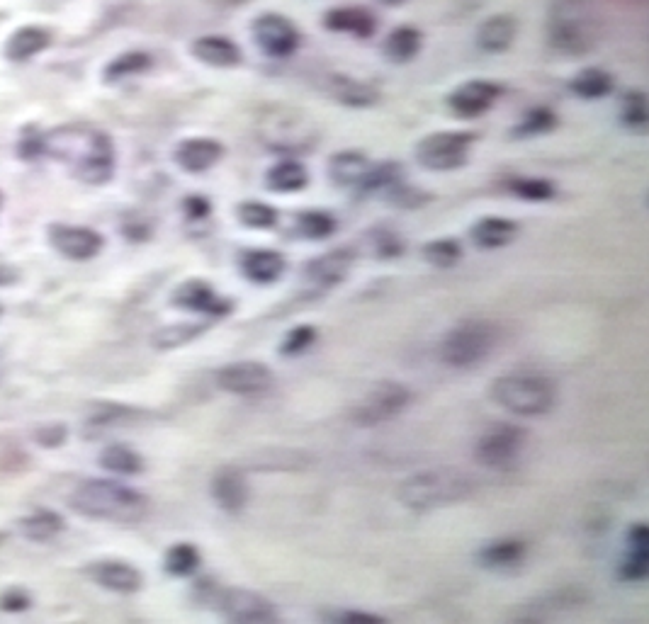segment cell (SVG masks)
Listing matches in <instances>:
<instances>
[{
	"instance_id": "obj_46",
	"label": "cell",
	"mask_w": 649,
	"mask_h": 624,
	"mask_svg": "<svg viewBox=\"0 0 649 624\" xmlns=\"http://www.w3.org/2000/svg\"><path fill=\"white\" fill-rule=\"evenodd\" d=\"M647 98L645 93L635 90V93H628L623 98V122L632 129H640L647 124Z\"/></svg>"
},
{
	"instance_id": "obj_52",
	"label": "cell",
	"mask_w": 649,
	"mask_h": 624,
	"mask_svg": "<svg viewBox=\"0 0 649 624\" xmlns=\"http://www.w3.org/2000/svg\"><path fill=\"white\" fill-rule=\"evenodd\" d=\"M185 209L193 219H202L210 214V202L202 200V197H190V200H185Z\"/></svg>"
},
{
	"instance_id": "obj_24",
	"label": "cell",
	"mask_w": 649,
	"mask_h": 624,
	"mask_svg": "<svg viewBox=\"0 0 649 624\" xmlns=\"http://www.w3.org/2000/svg\"><path fill=\"white\" fill-rule=\"evenodd\" d=\"M470 236L474 246L484 248V251H494V248L509 246L513 238L518 236V224L501 217H487L472 226Z\"/></svg>"
},
{
	"instance_id": "obj_20",
	"label": "cell",
	"mask_w": 649,
	"mask_h": 624,
	"mask_svg": "<svg viewBox=\"0 0 649 624\" xmlns=\"http://www.w3.org/2000/svg\"><path fill=\"white\" fill-rule=\"evenodd\" d=\"M239 268L244 272L246 280L256 282V285H270V282L280 280L282 272L287 268V263L278 251H270V248H253V251H246L241 255Z\"/></svg>"
},
{
	"instance_id": "obj_12",
	"label": "cell",
	"mask_w": 649,
	"mask_h": 624,
	"mask_svg": "<svg viewBox=\"0 0 649 624\" xmlns=\"http://www.w3.org/2000/svg\"><path fill=\"white\" fill-rule=\"evenodd\" d=\"M217 387L227 394L236 396H256L268 391L275 384L273 370L263 362H231V365H224L222 370L217 372Z\"/></svg>"
},
{
	"instance_id": "obj_53",
	"label": "cell",
	"mask_w": 649,
	"mask_h": 624,
	"mask_svg": "<svg viewBox=\"0 0 649 624\" xmlns=\"http://www.w3.org/2000/svg\"><path fill=\"white\" fill-rule=\"evenodd\" d=\"M18 280V275H15L13 270H5V268H0V287H5V285H13V282Z\"/></svg>"
},
{
	"instance_id": "obj_27",
	"label": "cell",
	"mask_w": 649,
	"mask_h": 624,
	"mask_svg": "<svg viewBox=\"0 0 649 624\" xmlns=\"http://www.w3.org/2000/svg\"><path fill=\"white\" fill-rule=\"evenodd\" d=\"M195 59H200L202 64L217 66V68H231L241 64V49L227 37H200L193 44Z\"/></svg>"
},
{
	"instance_id": "obj_6",
	"label": "cell",
	"mask_w": 649,
	"mask_h": 624,
	"mask_svg": "<svg viewBox=\"0 0 649 624\" xmlns=\"http://www.w3.org/2000/svg\"><path fill=\"white\" fill-rule=\"evenodd\" d=\"M489 389H492L489 394H492L496 404L511 411L513 416H545L557 404L555 384L547 377H540V374H504V377L494 379Z\"/></svg>"
},
{
	"instance_id": "obj_41",
	"label": "cell",
	"mask_w": 649,
	"mask_h": 624,
	"mask_svg": "<svg viewBox=\"0 0 649 624\" xmlns=\"http://www.w3.org/2000/svg\"><path fill=\"white\" fill-rule=\"evenodd\" d=\"M149 66H151L149 54H144V51H129V54L117 56V59L105 68V81L115 83V81H122V78L137 76V73L146 71Z\"/></svg>"
},
{
	"instance_id": "obj_50",
	"label": "cell",
	"mask_w": 649,
	"mask_h": 624,
	"mask_svg": "<svg viewBox=\"0 0 649 624\" xmlns=\"http://www.w3.org/2000/svg\"><path fill=\"white\" fill-rule=\"evenodd\" d=\"M0 608L5 612H22L30 608V595L25 591H20V588H10V591H5L0 595Z\"/></svg>"
},
{
	"instance_id": "obj_19",
	"label": "cell",
	"mask_w": 649,
	"mask_h": 624,
	"mask_svg": "<svg viewBox=\"0 0 649 624\" xmlns=\"http://www.w3.org/2000/svg\"><path fill=\"white\" fill-rule=\"evenodd\" d=\"M499 95H501V85L489 81H470L450 93L448 105L455 115H460L462 119H470V117L484 115V112L499 100Z\"/></svg>"
},
{
	"instance_id": "obj_15",
	"label": "cell",
	"mask_w": 649,
	"mask_h": 624,
	"mask_svg": "<svg viewBox=\"0 0 649 624\" xmlns=\"http://www.w3.org/2000/svg\"><path fill=\"white\" fill-rule=\"evenodd\" d=\"M171 304L178 306V309L207 316H227L231 311V302L219 297L210 282L205 280L183 282V285L176 287V292L171 294Z\"/></svg>"
},
{
	"instance_id": "obj_31",
	"label": "cell",
	"mask_w": 649,
	"mask_h": 624,
	"mask_svg": "<svg viewBox=\"0 0 649 624\" xmlns=\"http://www.w3.org/2000/svg\"><path fill=\"white\" fill-rule=\"evenodd\" d=\"M523 559H526V542L521 540H496L479 552V561L487 569H511Z\"/></svg>"
},
{
	"instance_id": "obj_35",
	"label": "cell",
	"mask_w": 649,
	"mask_h": 624,
	"mask_svg": "<svg viewBox=\"0 0 649 624\" xmlns=\"http://www.w3.org/2000/svg\"><path fill=\"white\" fill-rule=\"evenodd\" d=\"M336 231V219L329 212H319V209H307L295 217V234L307 241H324Z\"/></svg>"
},
{
	"instance_id": "obj_54",
	"label": "cell",
	"mask_w": 649,
	"mask_h": 624,
	"mask_svg": "<svg viewBox=\"0 0 649 624\" xmlns=\"http://www.w3.org/2000/svg\"><path fill=\"white\" fill-rule=\"evenodd\" d=\"M382 3H385V5H399V3H404V0H382Z\"/></svg>"
},
{
	"instance_id": "obj_32",
	"label": "cell",
	"mask_w": 649,
	"mask_h": 624,
	"mask_svg": "<svg viewBox=\"0 0 649 624\" xmlns=\"http://www.w3.org/2000/svg\"><path fill=\"white\" fill-rule=\"evenodd\" d=\"M49 47V34L39 27H22L8 39L5 44V56L10 61H27L32 56H37L39 51Z\"/></svg>"
},
{
	"instance_id": "obj_56",
	"label": "cell",
	"mask_w": 649,
	"mask_h": 624,
	"mask_svg": "<svg viewBox=\"0 0 649 624\" xmlns=\"http://www.w3.org/2000/svg\"><path fill=\"white\" fill-rule=\"evenodd\" d=\"M0 377H3V355H0Z\"/></svg>"
},
{
	"instance_id": "obj_8",
	"label": "cell",
	"mask_w": 649,
	"mask_h": 624,
	"mask_svg": "<svg viewBox=\"0 0 649 624\" xmlns=\"http://www.w3.org/2000/svg\"><path fill=\"white\" fill-rule=\"evenodd\" d=\"M414 394L402 382H380L375 384L363 399L351 408V421L363 425V428H372L397 418L399 413L406 411V406L411 404Z\"/></svg>"
},
{
	"instance_id": "obj_10",
	"label": "cell",
	"mask_w": 649,
	"mask_h": 624,
	"mask_svg": "<svg viewBox=\"0 0 649 624\" xmlns=\"http://www.w3.org/2000/svg\"><path fill=\"white\" fill-rule=\"evenodd\" d=\"M212 603L222 617L231 622L246 624H268L278 620V610L261 593L246 591V588H214Z\"/></svg>"
},
{
	"instance_id": "obj_22",
	"label": "cell",
	"mask_w": 649,
	"mask_h": 624,
	"mask_svg": "<svg viewBox=\"0 0 649 624\" xmlns=\"http://www.w3.org/2000/svg\"><path fill=\"white\" fill-rule=\"evenodd\" d=\"M649 574V535L647 525L637 523L628 532V554L620 564V576L625 581H642Z\"/></svg>"
},
{
	"instance_id": "obj_34",
	"label": "cell",
	"mask_w": 649,
	"mask_h": 624,
	"mask_svg": "<svg viewBox=\"0 0 649 624\" xmlns=\"http://www.w3.org/2000/svg\"><path fill=\"white\" fill-rule=\"evenodd\" d=\"M100 464L107 472H115L122 476H134L144 472V457L134 452L127 445H110L100 452Z\"/></svg>"
},
{
	"instance_id": "obj_14",
	"label": "cell",
	"mask_w": 649,
	"mask_h": 624,
	"mask_svg": "<svg viewBox=\"0 0 649 624\" xmlns=\"http://www.w3.org/2000/svg\"><path fill=\"white\" fill-rule=\"evenodd\" d=\"M49 243L59 255L69 260H90L105 246V238L86 226L52 224L49 226Z\"/></svg>"
},
{
	"instance_id": "obj_11",
	"label": "cell",
	"mask_w": 649,
	"mask_h": 624,
	"mask_svg": "<svg viewBox=\"0 0 649 624\" xmlns=\"http://www.w3.org/2000/svg\"><path fill=\"white\" fill-rule=\"evenodd\" d=\"M526 445V430L518 425L501 423L489 428L477 442V459L484 467L492 469H509L516 464L518 455Z\"/></svg>"
},
{
	"instance_id": "obj_5",
	"label": "cell",
	"mask_w": 649,
	"mask_h": 624,
	"mask_svg": "<svg viewBox=\"0 0 649 624\" xmlns=\"http://www.w3.org/2000/svg\"><path fill=\"white\" fill-rule=\"evenodd\" d=\"M258 141L280 156H302L316 146L319 129L307 112L275 105L258 117Z\"/></svg>"
},
{
	"instance_id": "obj_1",
	"label": "cell",
	"mask_w": 649,
	"mask_h": 624,
	"mask_svg": "<svg viewBox=\"0 0 649 624\" xmlns=\"http://www.w3.org/2000/svg\"><path fill=\"white\" fill-rule=\"evenodd\" d=\"M44 153L64 163L73 178L88 185L110 183L115 173V146L100 129L88 124H66L42 136Z\"/></svg>"
},
{
	"instance_id": "obj_55",
	"label": "cell",
	"mask_w": 649,
	"mask_h": 624,
	"mask_svg": "<svg viewBox=\"0 0 649 624\" xmlns=\"http://www.w3.org/2000/svg\"><path fill=\"white\" fill-rule=\"evenodd\" d=\"M5 540H8V535H5V532H0V544H3Z\"/></svg>"
},
{
	"instance_id": "obj_23",
	"label": "cell",
	"mask_w": 649,
	"mask_h": 624,
	"mask_svg": "<svg viewBox=\"0 0 649 624\" xmlns=\"http://www.w3.org/2000/svg\"><path fill=\"white\" fill-rule=\"evenodd\" d=\"M324 88L331 98L343 102V105H348V107H370L380 100V93H377L372 85L358 81V78L343 76V73L331 76L329 81H326Z\"/></svg>"
},
{
	"instance_id": "obj_33",
	"label": "cell",
	"mask_w": 649,
	"mask_h": 624,
	"mask_svg": "<svg viewBox=\"0 0 649 624\" xmlns=\"http://www.w3.org/2000/svg\"><path fill=\"white\" fill-rule=\"evenodd\" d=\"M207 331L205 323H173V326H163L151 336V345L156 350H176L183 345L193 343Z\"/></svg>"
},
{
	"instance_id": "obj_47",
	"label": "cell",
	"mask_w": 649,
	"mask_h": 624,
	"mask_svg": "<svg viewBox=\"0 0 649 624\" xmlns=\"http://www.w3.org/2000/svg\"><path fill=\"white\" fill-rule=\"evenodd\" d=\"M370 241V253L377 255V258H394L404 251V243L394 231H372L368 236Z\"/></svg>"
},
{
	"instance_id": "obj_4",
	"label": "cell",
	"mask_w": 649,
	"mask_h": 624,
	"mask_svg": "<svg viewBox=\"0 0 649 624\" xmlns=\"http://www.w3.org/2000/svg\"><path fill=\"white\" fill-rule=\"evenodd\" d=\"M474 491H477V481L470 474L453 467H440L404 479L397 486V501L409 510H431L465 501Z\"/></svg>"
},
{
	"instance_id": "obj_49",
	"label": "cell",
	"mask_w": 649,
	"mask_h": 624,
	"mask_svg": "<svg viewBox=\"0 0 649 624\" xmlns=\"http://www.w3.org/2000/svg\"><path fill=\"white\" fill-rule=\"evenodd\" d=\"M35 440L39 442L42 447H49V450H54V447H59L61 442L66 440V425H44V428H39L35 433Z\"/></svg>"
},
{
	"instance_id": "obj_44",
	"label": "cell",
	"mask_w": 649,
	"mask_h": 624,
	"mask_svg": "<svg viewBox=\"0 0 649 624\" xmlns=\"http://www.w3.org/2000/svg\"><path fill=\"white\" fill-rule=\"evenodd\" d=\"M555 124H557L555 112L545 110V107H538V110L528 112V115L523 117V122L516 127V134L518 136H538V134L550 132V129H555Z\"/></svg>"
},
{
	"instance_id": "obj_42",
	"label": "cell",
	"mask_w": 649,
	"mask_h": 624,
	"mask_svg": "<svg viewBox=\"0 0 649 624\" xmlns=\"http://www.w3.org/2000/svg\"><path fill=\"white\" fill-rule=\"evenodd\" d=\"M239 221L251 229H270L278 224V212L265 202H244L239 204Z\"/></svg>"
},
{
	"instance_id": "obj_48",
	"label": "cell",
	"mask_w": 649,
	"mask_h": 624,
	"mask_svg": "<svg viewBox=\"0 0 649 624\" xmlns=\"http://www.w3.org/2000/svg\"><path fill=\"white\" fill-rule=\"evenodd\" d=\"M392 187V197H389V202L397 204V207H406V209H414V207H421V204H426L431 197L426 195V192L421 190H414V187H406V185H399V180Z\"/></svg>"
},
{
	"instance_id": "obj_37",
	"label": "cell",
	"mask_w": 649,
	"mask_h": 624,
	"mask_svg": "<svg viewBox=\"0 0 649 624\" xmlns=\"http://www.w3.org/2000/svg\"><path fill=\"white\" fill-rule=\"evenodd\" d=\"M200 561H202V557H200V552H197L195 544L180 542V544H173V547L166 552L163 569H166L171 576L185 578L200 569Z\"/></svg>"
},
{
	"instance_id": "obj_40",
	"label": "cell",
	"mask_w": 649,
	"mask_h": 624,
	"mask_svg": "<svg viewBox=\"0 0 649 624\" xmlns=\"http://www.w3.org/2000/svg\"><path fill=\"white\" fill-rule=\"evenodd\" d=\"M506 190H509L511 195L521 197V200H528V202L552 200L557 192L555 185L543 178H511L509 183H506Z\"/></svg>"
},
{
	"instance_id": "obj_18",
	"label": "cell",
	"mask_w": 649,
	"mask_h": 624,
	"mask_svg": "<svg viewBox=\"0 0 649 624\" xmlns=\"http://www.w3.org/2000/svg\"><path fill=\"white\" fill-rule=\"evenodd\" d=\"M210 491L214 503L227 513H241L246 508L248 496H251L244 469L239 467H219L212 476Z\"/></svg>"
},
{
	"instance_id": "obj_58",
	"label": "cell",
	"mask_w": 649,
	"mask_h": 624,
	"mask_svg": "<svg viewBox=\"0 0 649 624\" xmlns=\"http://www.w3.org/2000/svg\"><path fill=\"white\" fill-rule=\"evenodd\" d=\"M640 3H642V0H640Z\"/></svg>"
},
{
	"instance_id": "obj_39",
	"label": "cell",
	"mask_w": 649,
	"mask_h": 624,
	"mask_svg": "<svg viewBox=\"0 0 649 624\" xmlns=\"http://www.w3.org/2000/svg\"><path fill=\"white\" fill-rule=\"evenodd\" d=\"M423 258H426V263H431L433 268L448 270L453 268L455 263H460L462 246L455 238H440V241H431L423 246Z\"/></svg>"
},
{
	"instance_id": "obj_2",
	"label": "cell",
	"mask_w": 649,
	"mask_h": 624,
	"mask_svg": "<svg viewBox=\"0 0 649 624\" xmlns=\"http://www.w3.org/2000/svg\"><path fill=\"white\" fill-rule=\"evenodd\" d=\"M69 506L93 520L117 525L141 523L149 513V498L112 479H86L73 489Z\"/></svg>"
},
{
	"instance_id": "obj_57",
	"label": "cell",
	"mask_w": 649,
	"mask_h": 624,
	"mask_svg": "<svg viewBox=\"0 0 649 624\" xmlns=\"http://www.w3.org/2000/svg\"><path fill=\"white\" fill-rule=\"evenodd\" d=\"M0 204H3V197H0Z\"/></svg>"
},
{
	"instance_id": "obj_38",
	"label": "cell",
	"mask_w": 649,
	"mask_h": 624,
	"mask_svg": "<svg viewBox=\"0 0 649 624\" xmlns=\"http://www.w3.org/2000/svg\"><path fill=\"white\" fill-rule=\"evenodd\" d=\"M419 51H421V32L414 30V27H399V30L389 34L385 42V54L392 61H399V64L411 61Z\"/></svg>"
},
{
	"instance_id": "obj_21",
	"label": "cell",
	"mask_w": 649,
	"mask_h": 624,
	"mask_svg": "<svg viewBox=\"0 0 649 624\" xmlns=\"http://www.w3.org/2000/svg\"><path fill=\"white\" fill-rule=\"evenodd\" d=\"M176 163L188 173H205L224 158V146L214 139H188L178 144Z\"/></svg>"
},
{
	"instance_id": "obj_7",
	"label": "cell",
	"mask_w": 649,
	"mask_h": 624,
	"mask_svg": "<svg viewBox=\"0 0 649 624\" xmlns=\"http://www.w3.org/2000/svg\"><path fill=\"white\" fill-rule=\"evenodd\" d=\"M499 345V328L487 321H465L450 328L440 343V360L455 370L479 365L494 353Z\"/></svg>"
},
{
	"instance_id": "obj_3",
	"label": "cell",
	"mask_w": 649,
	"mask_h": 624,
	"mask_svg": "<svg viewBox=\"0 0 649 624\" xmlns=\"http://www.w3.org/2000/svg\"><path fill=\"white\" fill-rule=\"evenodd\" d=\"M601 37V15L591 0H550L547 39L569 56L589 54Z\"/></svg>"
},
{
	"instance_id": "obj_29",
	"label": "cell",
	"mask_w": 649,
	"mask_h": 624,
	"mask_svg": "<svg viewBox=\"0 0 649 624\" xmlns=\"http://www.w3.org/2000/svg\"><path fill=\"white\" fill-rule=\"evenodd\" d=\"M64 518L59 513H52V510H39V513L27 515L18 523L20 535L30 542H49L54 540L59 532H64Z\"/></svg>"
},
{
	"instance_id": "obj_43",
	"label": "cell",
	"mask_w": 649,
	"mask_h": 624,
	"mask_svg": "<svg viewBox=\"0 0 649 624\" xmlns=\"http://www.w3.org/2000/svg\"><path fill=\"white\" fill-rule=\"evenodd\" d=\"M132 416H134V411L127 406L100 408V411L86 423V435L88 438H98V435H103L107 428H112V425L120 423V421H127V418H132Z\"/></svg>"
},
{
	"instance_id": "obj_16",
	"label": "cell",
	"mask_w": 649,
	"mask_h": 624,
	"mask_svg": "<svg viewBox=\"0 0 649 624\" xmlns=\"http://www.w3.org/2000/svg\"><path fill=\"white\" fill-rule=\"evenodd\" d=\"M353 263L355 255L348 248H338V251H329L309 260L307 268H304V277L314 289H331L346 280Z\"/></svg>"
},
{
	"instance_id": "obj_28",
	"label": "cell",
	"mask_w": 649,
	"mask_h": 624,
	"mask_svg": "<svg viewBox=\"0 0 649 624\" xmlns=\"http://www.w3.org/2000/svg\"><path fill=\"white\" fill-rule=\"evenodd\" d=\"M370 161L365 153L358 151H341L329 161V175L336 185L341 187H360L365 175L370 173Z\"/></svg>"
},
{
	"instance_id": "obj_45",
	"label": "cell",
	"mask_w": 649,
	"mask_h": 624,
	"mask_svg": "<svg viewBox=\"0 0 649 624\" xmlns=\"http://www.w3.org/2000/svg\"><path fill=\"white\" fill-rule=\"evenodd\" d=\"M316 336H319V333H316L314 326H295L290 333H287L285 340H282L280 353L287 357L304 353V350L312 348Z\"/></svg>"
},
{
	"instance_id": "obj_9",
	"label": "cell",
	"mask_w": 649,
	"mask_h": 624,
	"mask_svg": "<svg viewBox=\"0 0 649 624\" xmlns=\"http://www.w3.org/2000/svg\"><path fill=\"white\" fill-rule=\"evenodd\" d=\"M472 132L428 134L416 146V161L428 170H455L467 163V153L474 144Z\"/></svg>"
},
{
	"instance_id": "obj_36",
	"label": "cell",
	"mask_w": 649,
	"mask_h": 624,
	"mask_svg": "<svg viewBox=\"0 0 649 624\" xmlns=\"http://www.w3.org/2000/svg\"><path fill=\"white\" fill-rule=\"evenodd\" d=\"M569 88H572V93H577L579 98L598 100L611 93L613 78L611 73H606L603 68H584V71H579L577 76H574Z\"/></svg>"
},
{
	"instance_id": "obj_51",
	"label": "cell",
	"mask_w": 649,
	"mask_h": 624,
	"mask_svg": "<svg viewBox=\"0 0 649 624\" xmlns=\"http://www.w3.org/2000/svg\"><path fill=\"white\" fill-rule=\"evenodd\" d=\"M336 620L346 622V624H382L385 620L377 615H370V612H341V615H336Z\"/></svg>"
},
{
	"instance_id": "obj_17",
	"label": "cell",
	"mask_w": 649,
	"mask_h": 624,
	"mask_svg": "<svg viewBox=\"0 0 649 624\" xmlns=\"http://www.w3.org/2000/svg\"><path fill=\"white\" fill-rule=\"evenodd\" d=\"M88 576L98 583L100 588L112 593H137L144 586V576H141L139 569H134L127 561L117 559H103L95 561V564L88 566Z\"/></svg>"
},
{
	"instance_id": "obj_26",
	"label": "cell",
	"mask_w": 649,
	"mask_h": 624,
	"mask_svg": "<svg viewBox=\"0 0 649 624\" xmlns=\"http://www.w3.org/2000/svg\"><path fill=\"white\" fill-rule=\"evenodd\" d=\"M324 25L334 32H351L355 37L368 39L375 34L377 22L365 8H334L324 15Z\"/></svg>"
},
{
	"instance_id": "obj_13",
	"label": "cell",
	"mask_w": 649,
	"mask_h": 624,
	"mask_svg": "<svg viewBox=\"0 0 649 624\" xmlns=\"http://www.w3.org/2000/svg\"><path fill=\"white\" fill-rule=\"evenodd\" d=\"M253 39L273 59H285L299 47V32L287 17L265 13L253 22Z\"/></svg>"
},
{
	"instance_id": "obj_25",
	"label": "cell",
	"mask_w": 649,
	"mask_h": 624,
	"mask_svg": "<svg viewBox=\"0 0 649 624\" xmlns=\"http://www.w3.org/2000/svg\"><path fill=\"white\" fill-rule=\"evenodd\" d=\"M518 25L516 17L511 15H494L489 20L482 22L477 32V44L489 54H499V51H506L516 39Z\"/></svg>"
},
{
	"instance_id": "obj_59",
	"label": "cell",
	"mask_w": 649,
	"mask_h": 624,
	"mask_svg": "<svg viewBox=\"0 0 649 624\" xmlns=\"http://www.w3.org/2000/svg\"><path fill=\"white\" fill-rule=\"evenodd\" d=\"M0 311H3V309H0Z\"/></svg>"
},
{
	"instance_id": "obj_30",
	"label": "cell",
	"mask_w": 649,
	"mask_h": 624,
	"mask_svg": "<svg viewBox=\"0 0 649 624\" xmlns=\"http://www.w3.org/2000/svg\"><path fill=\"white\" fill-rule=\"evenodd\" d=\"M265 183L275 192H297L307 187L309 173L307 168H304V163L295 161V158H287V161L275 163V166L268 170Z\"/></svg>"
}]
</instances>
